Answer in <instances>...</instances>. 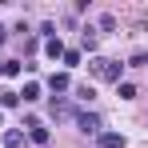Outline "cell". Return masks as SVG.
<instances>
[{
    "instance_id": "obj_15",
    "label": "cell",
    "mask_w": 148,
    "mask_h": 148,
    "mask_svg": "<svg viewBox=\"0 0 148 148\" xmlns=\"http://www.w3.org/2000/svg\"><path fill=\"white\" fill-rule=\"evenodd\" d=\"M100 28H104V32H116V16L104 12V16H100Z\"/></svg>"
},
{
    "instance_id": "obj_2",
    "label": "cell",
    "mask_w": 148,
    "mask_h": 148,
    "mask_svg": "<svg viewBox=\"0 0 148 148\" xmlns=\"http://www.w3.org/2000/svg\"><path fill=\"white\" fill-rule=\"evenodd\" d=\"M48 116L52 120H76V108L68 104L64 96H52V104H48Z\"/></svg>"
},
{
    "instance_id": "obj_17",
    "label": "cell",
    "mask_w": 148,
    "mask_h": 148,
    "mask_svg": "<svg viewBox=\"0 0 148 148\" xmlns=\"http://www.w3.org/2000/svg\"><path fill=\"white\" fill-rule=\"evenodd\" d=\"M4 40H8V28H4V24H0V44H4Z\"/></svg>"
},
{
    "instance_id": "obj_6",
    "label": "cell",
    "mask_w": 148,
    "mask_h": 148,
    "mask_svg": "<svg viewBox=\"0 0 148 148\" xmlns=\"http://www.w3.org/2000/svg\"><path fill=\"white\" fill-rule=\"evenodd\" d=\"M52 140V132L44 128V124H36V128H28V144H48Z\"/></svg>"
},
{
    "instance_id": "obj_12",
    "label": "cell",
    "mask_w": 148,
    "mask_h": 148,
    "mask_svg": "<svg viewBox=\"0 0 148 148\" xmlns=\"http://www.w3.org/2000/svg\"><path fill=\"white\" fill-rule=\"evenodd\" d=\"M60 60H64V68H76V64H80V52H76V48H64Z\"/></svg>"
},
{
    "instance_id": "obj_5",
    "label": "cell",
    "mask_w": 148,
    "mask_h": 148,
    "mask_svg": "<svg viewBox=\"0 0 148 148\" xmlns=\"http://www.w3.org/2000/svg\"><path fill=\"white\" fill-rule=\"evenodd\" d=\"M4 148H28V132H20V128L4 132Z\"/></svg>"
},
{
    "instance_id": "obj_1",
    "label": "cell",
    "mask_w": 148,
    "mask_h": 148,
    "mask_svg": "<svg viewBox=\"0 0 148 148\" xmlns=\"http://www.w3.org/2000/svg\"><path fill=\"white\" fill-rule=\"evenodd\" d=\"M88 68H92V76H96V80H108V84H120V76H124V64H120V60H104V56H100V60H92Z\"/></svg>"
},
{
    "instance_id": "obj_16",
    "label": "cell",
    "mask_w": 148,
    "mask_h": 148,
    "mask_svg": "<svg viewBox=\"0 0 148 148\" xmlns=\"http://www.w3.org/2000/svg\"><path fill=\"white\" fill-rule=\"evenodd\" d=\"M92 96H96L92 84H80V88H76V100H92Z\"/></svg>"
},
{
    "instance_id": "obj_7",
    "label": "cell",
    "mask_w": 148,
    "mask_h": 148,
    "mask_svg": "<svg viewBox=\"0 0 148 148\" xmlns=\"http://www.w3.org/2000/svg\"><path fill=\"white\" fill-rule=\"evenodd\" d=\"M100 148H124V136L120 132H100Z\"/></svg>"
},
{
    "instance_id": "obj_13",
    "label": "cell",
    "mask_w": 148,
    "mask_h": 148,
    "mask_svg": "<svg viewBox=\"0 0 148 148\" xmlns=\"http://www.w3.org/2000/svg\"><path fill=\"white\" fill-rule=\"evenodd\" d=\"M116 92H120V100H136V84L124 80V84H116Z\"/></svg>"
},
{
    "instance_id": "obj_11",
    "label": "cell",
    "mask_w": 148,
    "mask_h": 148,
    "mask_svg": "<svg viewBox=\"0 0 148 148\" xmlns=\"http://www.w3.org/2000/svg\"><path fill=\"white\" fill-rule=\"evenodd\" d=\"M16 104H20V92H8V88L0 92V108H16Z\"/></svg>"
},
{
    "instance_id": "obj_18",
    "label": "cell",
    "mask_w": 148,
    "mask_h": 148,
    "mask_svg": "<svg viewBox=\"0 0 148 148\" xmlns=\"http://www.w3.org/2000/svg\"><path fill=\"white\" fill-rule=\"evenodd\" d=\"M0 124H4V116H0Z\"/></svg>"
},
{
    "instance_id": "obj_4",
    "label": "cell",
    "mask_w": 148,
    "mask_h": 148,
    "mask_svg": "<svg viewBox=\"0 0 148 148\" xmlns=\"http://www.w3.org/2000/svg\"><path fill=\"white\" fill-rule=\"evenodd\" d=\"M48 88H52V92H68V88H72V76H68V72H52L48 76Z\"/></svg>"
},
{
    "instance_id": "obj_9",
    "label": "cell",
    "mask_w": 148,
    "mask_h": 148,
    "mask_svg": "<svg viewBox=\"0 0 148 148\" xmlns=\"http://www.w3.org/2000/svg\"><path fill=\"white\" fill-rule=\"evenodd\" d=\"M20 72H24L20 60H0V76H20Z\"/></svg>"
},
{
    "instance_id": "obj_8",
    "label": "cell",
    "mask_w": 148,
    "mask_h": 148,
    "mask_svg": "<svg viewBox=\"0 0 148 148\" xmlns=\"http://www.w3.org/2000/svg\"><path fill=\"white\" fill-rule=\"evenodd\" d=\"M44 56H48V60H60V56H64V44H60V36H52L48 44H44Z\"/></svg>"
},
{
    "instance_id": "obj_10",
    "label": "cell",
    "mask_w": 148,
    "mask_h": 148,
    "mask_svg": "<svg viewBox=\"0 0 148 148\" xmlns=\"http://www.w3.org/2000/svg\"><path fill=\"white\" fill-rule=\"evenodd\" d=\"M20 96H24V104H32V100H40V84H36V80H28Z\"/></svg>"
},
{
    "instance_id": "obj_3",
    "label": "cell",
    "mask_w": 148,
    "mask_h": 148,
    "mask_svg": "<svg viewBox=\"0 0 148 148\" xmlns=\"http://www.w3.org/2000/svg\"><path fill=\"white\" fill-rule=\"evenodd\" d=\"M76 128L84 136H100V116L96 112H76Z\"/></svg>"
},
{
    "instance_id": "obj_14",
    "label": "cell",
    "mask_w": 148,
    "mask_h": 148,
    "mask_svg": "<svg viewBox=\"0 0 148 148\" xmlns=\"http://www.w3.org/2000/svg\"><path fill=\"white\" fill-rule=\"evenodd\" d=\"M128 64H132V68H148V52H144V48L132 52V60H128Z\"/></svg>"
}]
</instances>
